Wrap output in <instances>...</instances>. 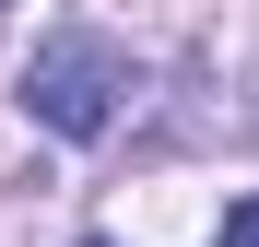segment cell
Instances as JSON below:
<instances>
[{"label":"cell","mask_w":259,"mask_h":247,"mask_svg":"<svg viewBox=\"0 0 259 247\" xmlns=\"http://www.w3.org/2000/svg\"><path fill=\"white\" fill-rule=\"evenodd\" d=\"M130 94H142V71H130V47H106V35H48L24 71V118L35 130H59V141H106Z\"/></svg>","instance_id":"6da1fadb"},{"label":"cell","mask_w":259,"mask_h":247,"mask_svg":"<svg viewBox=\"0 0 259 247\" xmlns=\"http://www.w3.org/2000/svg\"><path fill=\"white\" fill-rule=\"evenodd\" d=\"M212 247H259V188L236 200V212H224V224H212Z\"/></svg>","instance_id":"7a4b0ae2"},{"label":"cell","mask_w":259,"mask_h":247,"mask_svg":"<svg viewBox=\"0 0 259 247\" xmlns=\"http://www.w3.org/2000/svg\"><path fill=\"white\" fill-rule=\"evenodd\" d=\"M0 24H12V0H0Z\"/></svg>","instance_id":"3957f363"},{"label":"cell","mask_w":259,"mask_h":247,"mask_svg":"<svg viewBox=\"0 0 259 247\" xmlns=\"http://www.w3.org/2000/svg\"><path fill=\"white\" fill-rule=\"evenodd\" d=\"M82 247H106V235H82Z\"/></svg>","instance_id":"277c9868"}]
</instances>
